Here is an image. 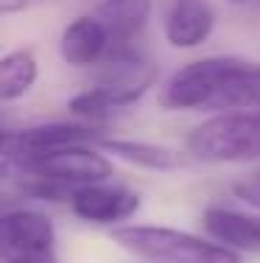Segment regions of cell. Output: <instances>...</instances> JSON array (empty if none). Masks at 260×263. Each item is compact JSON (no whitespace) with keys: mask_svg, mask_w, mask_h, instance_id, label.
Returning <instances> with one entry per match:
<instances>
[{"mask_svg":"<svg viewBox=\"0 0 260 263\" xmlns=\"http://www.w3.org/2000/svg\"><path fill=\"white\" fill-rule=\"evenodd\" d=\"M154 14V0H101L95 17L115 45H137Z\"/></svg>","mask_w":260,"mask_h":263,"instance_id":"4fadbf2b","label":"cell"},{"mask_svg":"<svg viewBox=\"0 0 260 263\" xmlns=\"http://www.w3.org/2000/svg\"><path fill=\"white\" fill-rule=\"evenodd\" d=\"M230 191H232V196L238 199L244 208L260 213V171L246 174V177L235 179V182L230 185Z\"/></svg>","mask_w":260,"mask_h":263,"instance_id":"2e32d148","label":"cell"},{"mask_svg":"<svg viewBox=\"0 0 260 263\" xmlns=\"http://www.w3.org/2000/svg\"><path fill=\"white\" fill-rule=\"evenodd\" d=\"M157 65L137 45H115L98 65L95 87L121 112L143 101L146 92L157 87Z\"/></svg>","mask_w":260,"mask_h":263,"instance_id":"8992f818","label":"cell"},{"mask_svg":"<svg viewBox=\"0 0 260 263\" xmlns=\"http://www.w3.org/2000/svg\"><path fill=\"white\" fill-rule=\"evenodd\" d=\"M185 152L202 165H252L260 162V109L207 112L185 135Z\"/></svg>","mask_w":260,"mask_h":263,"instance_id":"7a4b0ae2","label":"cell"},{"mask_svg":"<svg viewBox=\"0 0 260 263\" xmlns=\"http://www.w3.org/2000/svg\"><path fill=\"white\" fill-rule=\"evenodd\" d=\"M0 263H62L53 218L36 208H6L0 213Z\"/></svg>","mask_w":260,"mask_h":263,"instance_id":"277c9868","label":"cell"},{"mask_svg":"<svg viewBox=\"0 0 260 263\" xmlns=\"http://www.w3.org/2000/svg\"><path fill=\"white\" fill-rule=\"evenodd\" d=\"M51 0H0V17H11V14H23L31 11L36 6H45Z\"/></svg>","mask_w":260,"mask_h":263,"instance_id":"e0dca14e","label":"cell"},{"mask_svg":"<svg viewBox=\"0 0 260 263\" xmlns=\"http://www.w3.org/2000/svg\"><path fill=\"white\" fill-rule=\"evenodd\" d=\"M109 238L143 263H244L238 252L207 235L168 224H121L109 230Z\"/></svg>","mask_w":260,"mask_h":263,"instance_id":"3957f363","label":"cell"},{"mask_svg":"<svg viewBox=\"0 0 260 263\" xmlns=\"http://www.w3.org/2000/svg\"><path fill=\"white\" fill-rule=\"evenodd\" d=\"M218 28L213 0H168L163 11V40L173 51H196L207 45Z\"/></svg>","mask_w":260,"mask_h":263,"instance_id":"9c48e42d","label":"cell"},{"mask_svg":"<svg viewBox=\"0 0 260 263\" xmlns=\"http://www.w3.org/2000/svg\"><path fill=\"white\" fill-rule=\"evenodd\" d=\"M140 204H143V199L134 187L123 182H112V179L73 187L70 196H67V208L78 221L92 224V227H109V230L129 224L137 216Z\"/></svg>","mask_w":260,"mask_h":263,"instance_id":"52a82bcc","label":"cell"},{"mask_svg":"<svg viewBox=\"0 0 260 263\" xmlns=\"http://www.w3.org/2000/svg\"><path fill=\"white\" fill-rule=\"evenodd\" d=\"M17 171H20V168H17L14 162H11L3 152H0V185H6V182H9V179L14 177Z\"/></svg>","mask_w":260,"mask_h":263,"instance_id":"ac0fdd59","label":"cell"},{"mask_svg":"<svg viewBox=\"0 0 260 263\" xmlns=\"http://www.w3.org/2000/svg\"><path fill=\"white\" fill-rule=\"evenodd\" d=\"M39 62L31 48H17L0 56V104H14L34 90Z\"/></svg>","mask_w":260,"mask_h":263,"instance_id":"5bb4252c","label":"cell"},{"mask_svg":"<svg viewBox=\"0 0 260 263\" xmlns=\"http://www.w3.org/2000/svg\"><path fill=\"white\" fill-rule=\"evenodd\" d=\"M255 3H260V0H255Z\"/></svg>","mask_w":260,"mask_h":263,"instance_id":"44dd1931","label":"cell"},{"mask_svg":"<svg viewBox=\"0 0 260 263\" xmlns=\"http://www.w3.org/2000/svg\"><path fill=\"white\" fill-rule=\"evenodd\" d=\"M157 104L165 112L260 109V62L235 53L190 59L159 81Z\"/></svg>","mask_w":260,"mask_h":263,"instance_id":"6da1fadb","label":"cell"},{"mask_svg":"<svg viewBox=\"0 0 260 263\" xmlns=\"http://www.w3.org/2000/svg\"><path fill=\"white\" fill-rule=\"evenodd\" d=\"M67 109L76 115V121L87 123V126H95V129H101V123H107L117 112L115 106L109 104V98L104 96L95 84L87 87V90H82V92H76V96L67 101Z\"/></svg>","mask_w":260,"mask_h":263,"instance_id":"9a60e30c","label":"cell"},{"mask_svg":"<svg viewBox=\"0 0 260 263\" xmlns=\"http://www.w3.org/2000/svg\"><path fill=\"white\" fill-rule=\"evenodd\" d=\"M227 3H230V6H252L255 0H227Z\"/></svg>","mask_w":260,"mask_h":263,"instance_id":"d6986e66","label":"cell"},{"mask_svg":"<svg viewBox=\"0 0 260 263\" xmlns=\"http://www.w3.org/2000/svg\"><path fill=\"white\" fill-rule=\"evenodd\" d=\"M104 132L95 126H87L82 121H56V123H36L28 129H3L0 132V152L6 154L14 165L26 162L39 154L56 152L62 146L73 143H95Z\"/></svg>","mask_w":260,"mask_h":263,"instance_id":"ba28073f","label":"cell"},{"mask_svg":"<svg viewBox=\"0 0 260 263\" xmlns=\"http://www.w3.org/2000/svg\"><path fill=\"white\" fill-rule=\"evenodd\" d=\"M20 174L28 177H39L48 182H56L67 191L92 182H104V179L115 177V162L109 154H104L95 143H73V146H62L56 152L39 154L26 162H20Z\"/></svg>","mask_w":260,"mask_h":263,"instance_id":"5b68a950","label":"cell"},{"mask_svg":"<svg viewBox=\"0 0 260 263\" xmlns=\"http://www.w3.org/2000/svg\"><path fill=\"white\" fill-rule=\"evenodd\" d=\"M95 146L104 154H109L112 160H121L132 168L140 171H154V174H171V171H185L193 165V160L188 157L185 148H173L165 143L154 140H134V137H112L101 135L95 140Z\"/></svg>","mask_w":260,"mask_h":263,"instance_id":"8fae6325","label":"cell"},{"mask_svg":"<svg viewBox=\"0 0 260 263\" xmlns=\"http://www.w3.org/2000/svg\"><path fill=\"white\" fill-rule=\"evenodd\" d=\"M6 208H11V204H9V202H6V196H0V213H3Z\"/></svg>","mask_w":260,"mask_h":263,"instance_id":"ffe728a7","label":"cell"},{"mask_svg":"<svg viewBox=\"0 0 260 263\" xmlns=\"http://www.w3.org/2000/svg\"><path fill=\"white\" fill-rule=\"evenodd\" d=\"M202 235L227 247L230 252L260 255V213L235 204H207L199 216Z\"/></svg>","mask_w":260,"mask_h":263,"instance_id":"30bf717a","label":"cell"},{"mask_svg":"<svg viewBox=\"0 0 260 263\" xmlns=\"http://www.w3.org/2000/svg\"><path fill=\"white\" fill-rule=\"evenodd\" d=\"M112 48L104 23L95 14H78L62 28L59 56L70 67H98Z\"/></svg>","mask_w":260,"mask_h":263,"instance_id":"7c38bea8","label":"cell"}]
</instances>
